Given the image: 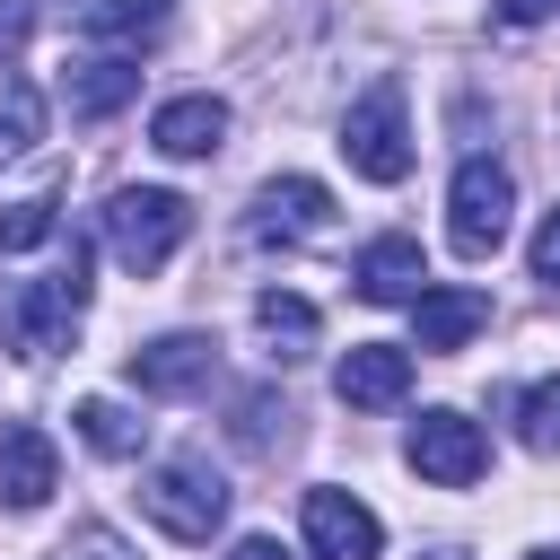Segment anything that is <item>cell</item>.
Here are the masks:
<instances>
[{
	"label": "cell",
	"mask_w": 560,
	"mask_h": 560,
	"mask_svg": "<svg viewBox=\"0 0 560 560\" xmlns=\"http://www.w3.org/2000/svg\"><path fill=\"white\" fill-rule=\"evenodd\" d=\"M184 236H192V201H184V192H166V184H114V192H105V254H114L131 280L166 271Z\"/></svg>",
	"instance_id": "obj_1"
},
{
	"label": "cell",
	"mask_w": 560,
	"mask_h": 560,
	"mask_svg": "<svg viewBox=\"0 0 560 560\" xmlns=\"http://www.w3.org/2000/svg\"><path fill=\"white\" fill-rule=\"evenodd\" d=\"M341 158H350V175H368V184H402L411 175V105H402V79H376L350 114H341Z\"/></svg>",
	"instance_id": "obj_2"
},
{
	"label": "cell",
	"mask_w": 560,
	"mask_h": 560,
	"mask_svg": "<svg viewBox=\"0 0 560 560\" xmlns=\"http://www.w3.org/2000/svg\"><path fill=\"white\" fill-rule=\"evenodd\" d=\"M140 516H149L166 542H210V534L228 525V490H219V472H210L201 455H184V464L140 472Z\"/></svg>",
	"instance_id": "obj_3"
},
{
	"label": "cell",
	"mask_w": 560,
	"mask_h": 560,
	"mask_svg": "<svg viewBox=\"0 0 560 560\" xmlns=\"http://www.w3.org/2000/svg\"><path fill=\"white\" fill-rule=\"evenodd\" d=\"M508 210H516L508 166H499V158H464L455 184H446V245H455L464 262H490V254L508 245Z\"/></svg>",
	"instance_id": "obj_4"
},
{
	"label": "cell",
	"mask_w": 560,
	"mask_h": 560,
	"mask_svg": "<svg viewBox=\"0 0 560 560\" xmlns=\"http://www.w3.org/2000/svg\"><path fill=\"white\" fill-rule=\"evenodd\" d=\"M79 315H88V236H70L61 271H44V280L18 289V315H9V324H18V341H26L35 359H52V350H70Z\"/></svg>",
	"instance_id": "obj_5"
},
{
	"label": "cell",
	"mask_w": 560,
	"mask_h": 560,
	"mask_svg": "<svg viewBox=\"0 0 560 560\" xmlns=\"http://www.w3.org/2000/svg\"><path fill=\"white\" fill-rule=\"evenodd\" d=\"M402 464L420 472V481H438V490H472L481 472H490V438H481V420H464V411H420L411 429H402Z\"/></svg>",
	"instance_id": "obj_6"
},
{
	"label": "cell",
	"mask_w": 560,
	"mask_h": 560,
	"mask_svg": "<svg viewBox=\"0 0 560 560\" xmlns=\"http://www.w3.org/2000/svg\"><path fill=\"white\" fill-rule=\"evenodd\" d=\"M324 228H332V192H324L315 175H271V184L254 192V219H245L254 245H306V236H324Z\"/></svg>",
	"instance_id": "obj_7"
},
{
	"label": "cell",
	"mask_w": 560,
	"mask_h": 560,
	"mask_svg": "<svg viewBox=\"0 0 560 560\" xmlns=\"http://www.w3.org/2000/svg\"><path fill=\"white\" fill-rule=\"evenodd\" d=\"M306 551L315 560H376L385 551V525H376V508L368 499H350V490H306Z\"/></svg>",
	"instance_id": "obj_8"
},
{
	"label": "cell",
	"mask_w": 560,
	"mask_h": 560,
	"mask_svg": "<svg viewBox=\"0 0 560 560\" xmlns=\"http://www.w3.org/2000/svg\"><path fill=\"white\" fill-rule=\"evenodd\" d=\"M332 394H341L350 411H394V402L411 394V350H402V341H350L341 368H332Z\"/></svg>",
	"instance_id": "obj_9"
},
{
	"label": "cell",
	"mask_w": 560,
	"mask_h": 560,
	"mask_svg": "<svg viewBox=\"0 0 560 560\" xmlns=\"http://www.w3.org/2000/svg\"><path fill=\"white\" fill-rule=\"evenodd\" d=\"M61 490V455H52V438L35 429V420H9L0 429V508H44Z\"/></svg>",
	"instance_id": "obj_10"
},
{
	"label": "cell",
	"mask_w": 560,
	"mask_h": 560,
	"mask_svg": "<svg viewBox=\"0 0 560 560\" xmlns=\"http://www.w3.org/2000/svg\"><path fill=\"white\" fill-rule=\"evenodd\" d=\"M210 368H219L210 332H158V341L131 350V385L140 394H192V385H210Z\"/></svg>",
	"instance_id": "obj_11"
},
{
	"label": "cell",
	"mask_w": 560,
	"mask_h": 560,
	"mask_svg": "<svg viewBox=\"0 0 560 560\" xmlns=\"http://www.w3.org/2000/svg\"><path fill=\"white\" fill-rule=\"evenodd\" d=\"M350 280H359L368 306H411V298L429 289V254H420L411 236H376V245H359Z\"/></svg>",
	"instance_id": "obj_12"
},
{
	"label": "cell",
	"mask_w": 560,
	"mask_h": 560,
	"mask_svg": "<svg viewBox=\"0 0 560 560\" xmlns=\"http://www.w3.org/2000/svg\"><path fill=\"white\" fill-rule=\"evenodd\" d=\"M481 324H490L481 289H420L411 298V350H464Z\"/></svg>",
	"instance_id": "obj_13"
},
{
	"label": "cell",
	"mask_w": 560,
	"mask_h": 560,
	"mask_svg": "<svg viewBox=\"0 0 560 560\" xmlns=\"http://www.w3.org/2000/svg\"><path fill=\"white\" fill-rule=\"evenodd\" d=\"M149 140H158L166 158H219L228 105H219V96H166V105L149 114Z\"/></svg>",
	"instance_id": "obj_14"
},
{
	"label": "cell",
	"mask_w": 560,
	"mask_h": 560,
	"mask_svg": "<svg viewBox=\"0 0 560 560\" xmlns=\"http://www.w3.org/2000/svg\"><path fill=\"white\" fill-rule=\"evenodd\" d=\"M140 96V61L131 52H96V61H70V114L79 122H105Z\"/></svg>",
	"instance_id": "obj_15"
},
{
	"label": "cell",
	"mask_w": 560,
	"mask_h": 560,
	"mask_svg": "<svg viewBox=\"0 0 560 560\" xmlns=\"http://www.w3.org/2000/svg\"><path fill=\"white\" fill-rule=\"evenodd\" d=\"M166 18H175V0H88L79 9V35H96L114 52H140L149 35H166Z\"/></svg>",
	"instance_id": "obj_16"
},
{
	"label": "cell",
	"mask_w": 560,
	"mask_h": 560,
	"mask_svg": "<svg viewBox=\"0 0 560 560\" xmlns=\"http://www.w3.org/2000/svg\"><path fill=\"white\" fill-rule=\"evenodd\" d=\"M254 324H262V341H271V359H280V368H289V359H306V350H315V332H324V324H315V306H306L298 289H262V298H254Z\"/></svg>",
	"instance_id": "obj_17"
},
{
	"label": "cell",
	"mask_w": 560,
	"mask_h": 560,
	"mask_svg": "<svg viewBox=\"0 0 560 560\" xmlns=\"http://www.w3.org/2000/svg\"><path fill=\"white\" fill-rule=\"evenodd\" d=\"M70 420H79V438H88L96 455H114V464H131V455H140V438H149V420H131L114 394H88Z\"/></svg>",
	"instance_id": "obj_18"
},
{
	"label": "cell",
	"mask_w": 560,
	"mask_h": 560,
	"mask_svg": "<svg viewBox=\"0 0 560 560\" xmlns=\"http://www.w3.org/2000/svg\"><path fill=\"white\" fill-rule=\"evenodd\" d=\"M516 438H525L534 455H560V376L525 385V402H516Z\"/></svg>",
	"instance_id": "obj_19"
},
{
	"label": "cell",
	"mask_w": 560,
	"mask_h": 560,
	"mask_svg": "<svg viewBox=\"0 0 560 560\" xmlns=\"http://www.w3.org/2000/svg\"><path fill=\"white\" fill-rule=\"evenodd\" d=\"M52 210H61L52 192H26V201H9V210H0V254H26V245H44V236L61 228Z\"/></svg>",
	"instance_id": "obj_20"
},
{
	"label": "cell",
	"mask_w": 560,
	"mask_h": 560,
	"mask_svg": "<svg viewBox=\"0 0 560 560\" xmlns=\"http://www.w3.org/2000/svg\"><path fill=\"white\" fill-rule=\"evenodd\" d=\"M61 560H140V551H131V542H122V534H114V525H79V534H70V551H61Z\"/></svg>",
	"instance_id": "obj_21"
},
{
	"label": "cell",
	"mask_w": 560,
	"mask_h": 560,
	"mask_svg": "<svg viewBox=\"0 0 560 560\" xmlns=\"http://www.w3.org/2000/svg\"><path fill=\"white\" fill-rule=\"evenodd\" d=\"M534 280H542V289H560V210L534 228Z\"/></svg>",
	"instance_id": "obj_22"
},
{
	"label": "cell",
	"mask_w": 560,
	"mask_h": 560,
	"mask_svg": "<svg viewBox=\"0 0 560 560\" xmlns=\"http://www.w3.org/2000/svg\"><path fill=\"white\" fill-rule=\"evenodd\" d=\"M26 35H35V0H0V61L26 52Z\"/></svg>",
	"instance_id": "obj_23"
},
{
	"label": "cell",
	"mask_w": 560,
	"mask_h": 560,
	"mask_svg": "<svg viewBox=\"0 0 560 560\" xmlns=\"http://www.w3.org/2000/svg\"><path fill=\"white\" fill-rule=\"evenodd\" d=\"M560 18V0H499V26H542Z\"/></svg>",
	"instance_id": "obj_24"
},
{
	"label": "cell",
	"mask_w": 560,
	"mask_h": 560,
	"mask_svg": "<svg viewBox=\"0 0 560 560\" xmlns=\"http://www.w3.org/2000/svg\"><path fill=\"white\" fill-rule=\"evenodd\" d=\"M228 560H289V551H280V542H271V534H245V542H236V551H228Z\"/></svg>",
	"instance_id": "obj_25"
},
{
	"label": "cell",
	"mask_w": 560,
	"mask_h": 560,
	"mask_svg": "<svg viewBox=\"0 0 560 560\" xmlns=\"http://www.w3.org/2000/svg\"><path fill=\"white\" fill-rule=\"evenodd\" d=\"M534 560H560V542H551V551H534Z\"/></svg>",
	"instance_id": "obj_26"
}]
</instances>
